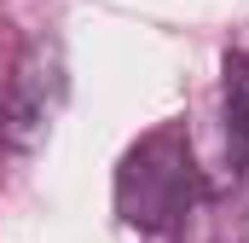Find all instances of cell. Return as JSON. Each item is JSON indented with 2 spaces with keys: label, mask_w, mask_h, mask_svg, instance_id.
<instances>
[{
  "label": "cell",
  "mask_w": 249,
  "mask_h": 243,
  "mask_svg": "<svg viewBox=\"0 0 249 243\" xmlns=\"http://www.w3.org/2000/svg\"><path fill=\"white\" fill-rule=\"evenodd\" d=\"M186 185H191L186 145H180L174 133H151V139L127 156L116 197H122V214L133 226L157 232V226H168V220L186 208Z\"/></svg>",
  "instance_id": "cell-1"
},
{
  "label": "cell",
  "mask_w": 249,
  "mask_h": 243,
  "mask_svg": "<svg viewBox=\"0 0 249 243\" xmlns=\"http://www.w3.org/2000/svg\"><path fill=\"white\" fill-rule=\"evenodd\" d=\"M226 116H232V133L249 145V52L226 58Z\"/></svg>",
  "instance_id": "cell-3"
},
{
  "label": "cell",
  "mask_w": 249,
  "mask_h": 243,
  "mask_svg": "<svg viewBox=\"0 0 249 243\" xmlns=\"http://www.w3.org/2000/svg\"><path fill=\"white\" fill-rule=\"evenodd\" d=\"M64 104V52L58 41H29V52L18 58L6 110H0V139L12 151H35L47 139V127Z\"/></svg>",
  "instance_id": "cell-2"
}]
</instances>
